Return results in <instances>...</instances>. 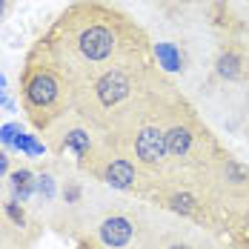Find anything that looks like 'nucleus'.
<instances>
[{
	"instance_id": "obj_1",
	"label": "nucleus",
	"mask_w": 249,
	"mask_h": 249,
	"mask_svg": "<svg viewBox=\"0 0 249 249\" xmlns=\"http://www.w3.org/2000/svg\"><path fill=\"white\" fill-rule=\"evenodd\" d=\"M66 57L80 69V75H92L121 60H135L143 54V37L141 29L129 23L121 12L103 9L98 3L77 6L66 18Z\"/></svg>"
},
{
	"instance_id": "obj_2",
	"label": "nucleus",
	"mask_w": 249,
	"mask_h": 249,
	"mask_svg": "<svg viewBox=\"0 0 249 249\" xmlns=\"http://www.w3.org/2000/svg\"><path fill=\"white\" fill-rule=\"evenodd\" d=\"M206 40H200L195 32H180L169 37H155L152 40V54H155V66L160 75H175V77H192L203 66H212V52L203 46Z\"/></svg>"
},
{
	"instance_id": "obj_3",
	"label": "nucleus",
	"mask_w": 249,
	"mask_h": 249,
	"mask_svg": "<svg viewBox=\"0 0 249 249\" xmlns=\"http://www.w3.org/2000/svg\"><path fill=\"white\" fill-rule=\"evenodd\" d=\"M23 106L37 126H52L66 106L63 77L49 66H32L23 77Z\"/></svg>"
},
{
	"instance_id": "obj_4",
	"label": "nucleus",
	"mask_w": 249,
	"mask_h": 249,
	"mask_svg": "<svg viewBox=\"0 0 249 249\" xmlns=\"http://www.w3.org/2000/svg\"><path fill=\"white\" fill-rule=\"evenodd\" d=\"M95 232L103 249H143L149 226L129 206H106L95 218Z\"/></svg>"
},
{
	"instance_id": "obj_5",
	"label": "nucleus",
	"mask_w": 249,
	"mask_h": 249,
	"mask_svg": "<svg viewBox=\"0 0 249 249\" xmlns=\"http://www.w3.org/2000/svg\"><path fill=\"white\" fill-rule=\"evenodd\" d=\"M124 149L141 166V172L166 178L169 155H166V129H163V124H143L126 141Z\"/></svg>"
},
{
	"instance_id": "obj_6",
	"label": "nucleus",
	"mask_w": 249,
	"mask_h": 249,
	"mask_svg": "<svg viewBox=\"0 0 249 249\" xmlns=\"http://www.w3.org/2000/svg\"><path fill=\"white\" fill-rule=\"evenodd\" d=\"M212 80L224 89H244L249 86V43L247 40H224L212 52Z\"/></svg>"
},
{
	"instance_id": "obj_7",
	"label": "nucleus",
	"mask_w": 249,
	"mask_h": 249,
	"mask_svg": "<svg viewBox=\"0 0 249 249\" xmlns=\"http://www.w3.org/2000/svg\"><path fill=\"white\" fill-rule=\"evenodd\" d=\"M92 175L115 192H135V189H141V175L143 172L124 146L121 149H103L100 146V155L92 163Z\"/></svg>"
},
{
	"instance_id": "obj_8",
	"label": "nucleus",
	"mask_w": 249,
	"mask_h": 249,
	"mask_svg": "<svg viewBox=\"0 0 249 249\" xmlns=\"http://www.w3.org/2000/svg\"><path fill=\"white\" fill-rule=\"evenodd\" d=\"M52 149L54 152H72L80 166H89V163H95V158L100 155V143H98V138H95V132H92L89 126L66 124L57 132Z\"/></svg>"
},
{
	"instance_id": "obj_9",
	"label": "nucleus",
	"mask_w": 249,
	"mask_h": 249,
	"mask_svg": "<svg viewBox=\"0 0 249 249\" xmlns=\"http://www.w3.org/2000/svg\"><path fill=\"white\" fill-rule=\"evenodd\" d=\"M35 189H37V175L32 172L29 166H20V169H12L9 172V180H6V192L20 203H32L35 200Z\"/></svg>"
},
{
	"instance_id": "obj_10",
	"label": "nucleus",
	"mask_w": 249,
	"mask_h": 249,
	"mask_svg": "<svg viewBox=\"0 0 249 249\" xmlns=\"http://www.w3.org/2000/svg\"><path fill=\"white\" fill-rule=\"evenodd\" d=\"M15 152H20V155H26V158L37 160V158H43V155H46V143H43L37 135L23 132V135H20V141L15 143Z\"/></svg>"
},
{
	"instance_id": "obj_11",
	"label": "nucleus",
	"mask_w": 249,
	"mask_h": 249,
	"mask_svg": "<svg viewBox=\"0 0 249 249\" xmlns=\"http://www.w3.org/2000/svg\"><path fill=\"white\" fill-rule=\"evenodd\" d=\"M23 132H26V129L18 124V121H12V124L3 126V129H0V143H3V149H6V152L15 149V143L20 141V135H23Z\"/></svg>"
},
{
	"instance_id": "obj_12",
	"label": "nucleus",
	"mask_w": 249,
	"mask_h": 249,
	"mask_svg": "<svg viewBox=\"0 0 249 249\" xmlns=\"http://www.w3.org/2000/svg\"><path fill=\"white\" fill-rule=\"evenodd\" d=\"M0 106H6V109H15V103L9 98V86H6V77L0 75Z\"/></svg>"
},
{
	"instance_id": "obj_13",
	"label": "nucleus",
	"mask_w": 249,
	"mask_h": 249,
	"mask_svg": "<svg viewBox=\"0 0 249 249\" xmlns=\"http://www.w3.org/2000/svg\"><path fill=\"white\" fill-rule=\"evenodd\" d=\"M9 172H12V158H9L6 149H0V180L9 178Z\"/></svg>"
},
{
	"instance_id": "obj_14",
	"label": "nucleus",
	"mask_w": 249,
	"mask_h": 249,
	"mask_svg": "<svg viewBox=\"0 0 249 249\" xmlns=\"http://www.w3.org/2000/svg\"><path fill=\"white\" fill-rule=\"evenodd\" d=\"M241 121H244V129L249 135V86L244 89V109H241Z\"/></svg>"
},
{
	"instance_id": "obj_15",
	"label": "nucleus",
	"mask_w": 249,
	"mask_h": 249,
	"mask_svg": "<svg viewBox=\"0 0 249 249\" xmlns=\"http://www.w3.org/2000/svg\"><path fill=\"white\" fill-rule=\"evenodd\" d=\"M12 6H15V0H0V23L9 18V12H12Z\"/></svg>"
},
{
	"instance_id": "obj_16",
	"label": "nucleus",
	"mask_w": 249,
	"mask_h": 249,
	"mask_svg": "<svg viewBox=\"0 0 249 249\" xmlns=\"http://www.w3.org/2000/svg\"><path fill=\"white\" fill-rule=\"evenodd\" d=\"M244 3H249V0H244Z\"/></svg>"
},
{
	"instance_id": "obj_17",
	"label": "nucleus",
	"mask_w": 249,
	"mask_h": 249,
	"mask_svg": "<svg viewBox=\"0 0 249 249\" xmlns=\"http://www.w3.org/2000/svg\"><path fill=\"white\" fill-rule=\"evenodd\" d=\"M247 43H249V40H247Z\"/></svg>"
}]
</instances>
